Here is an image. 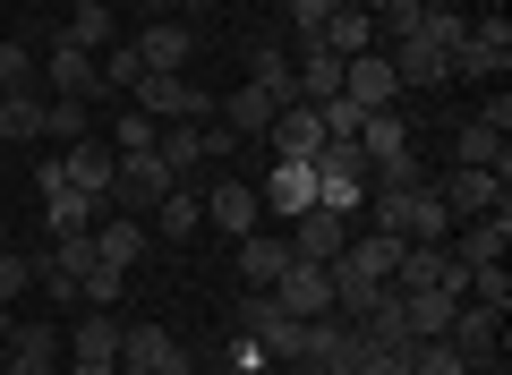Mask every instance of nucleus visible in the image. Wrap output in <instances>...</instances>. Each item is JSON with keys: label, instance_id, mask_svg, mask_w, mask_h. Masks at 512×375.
Listing matches in <instances>:
<instances>
[{"label": "nucleus", "instance_id": "2f4dec72", "mask_svg": "<svg viewBox=\"0 0 512 375\" xmlns=\"http://www.w3.org/2000/svg\"><path fill=\"white\" fill-rule=\"evenodd\" d=\"M274 94H256V86H239L231 103H222V128H231V137H265V128H274Z\"/></svg>", "mask_w": 512, "mask_h": 375}, {"label": "nucleus", "instance_id": "9b49d317", "mask_svg": "<svg viewBox=\"0 0 512 375\" xmlns=\"http://www.w3.org/2000/svg\"><path fill=\"white\" fill-rule=\"evenodd\" d=\"M86 239H94V265H111V273H137V265H146V248H154V231L137 214H103Z\"/></svg>", "mask_w": 512, "mask_h": 375}, {"label": "nucleus", "instance_id": "c9c22d12", "mask_svg": "<svg viewBox=\"0 0 512 375\" xmlns=\"http://www.w3.org/2000/svg\"><path fill=\"white\" fill-rule=\"evenodd\" d=\"M410 375H470L453 341H410Z\"/></svg>", "mask_w": 512, "mask_h": 375}, {"label": "nucleus", "instance_id": "20e7f679", "mask_svg": "<svg viewBox=\"0 0 512 375\" xmlns=\"http://www.w3.org/2000/svg\"><path fill=\"white\" fill-rule=\"evenodd\" d=\"M504 69H512V26H504V9H487V18H470V43L453 52V77L504 86Z\"/></svg>", "mask_w": 512, "mask_h": 375}, {"label": "nucleus", "instance_id": "473e14b6", "mask_svg": "<svg viewBox=\"0 0 512 375\" xmlns=\"http://www.w3.org/2000/svg\"><path fill=\"white\" fill-rule=\"evenodd\" d=\"M43 137H60V145H77V137H94V120H86V103H77V94H52V103H43Z\"/></svg>", "mask_w": 512, "mask_h": 375}, {"label": "nucleus", "instance_id": "8fccbe9b", "mask_svg": "<svg viewBox=\"0 0 512 375\" xmlns=\"http://www.w3.org/2000/svg\"><path fill=\"white\" fill-rule=\"evenodd\" d=\"M120 375H154V367H120Z\"/></svg>", "mask_w": 512, "mask_h": 375}, {"label": "nucleus", "instance_id": "6ab92c4d", "mask_svg": "<svg viewBox=\"0 0 512 375\" xmlns=\"http://www.w3.org/2000/svg\"><path fill=\"white\" fill-rule=\"evenodd\" d=\"M86 265H94V239H52V256L35 265V282L52 290L60 307H77V290H86Z\"/></svg>", "mask_w": 512, "mask_h": 375}, {"label": "nucleus", "instance_id": "72a5a7b5", "mask_svg": "<svg viewBox=\"0 0 512 375\" xmlns=\"http://www.w3.org/2000/svg\"><path fill=\"white\" fill-rule=\"evenodd\" d=\"M60 35H77V43H86V52H103V43H111V9H103V0H77V9H69V26H60Z\"/></svg>", "mask_w": 512, "mask_h": 375}, {"label": "nucleus", "instance_id": "7c9ffc66", "mask_svg": "<svg viewBox=\"0 0 512 375\" xmlns=\"http://www.w3.org/2000/svg\"><path fill=\"white\" fill-rule=\"evenodd\" d=\"M154 231L163 239H197L205 231V188H171V197L154 205Z\"/></svg>", "mask_w": 512, "mask_h": 375}, {"label": "nucleus", "instance_id": "2eb2a0df", "mask_svg": "<svg viewBox=\"0 0 512 375\" xmlns=\"http://www.w3.org/2000/svg\"><path fill=\"white\" fill-rule=\"evenodd\" d=\"M256 205H265L274 222H299V214L316 205V162H274L265 188H256Z\"/></svg>", "mask_w": 512, "mask_h": 375}, {"label": "nucleus", "instance_id": "a18cd8bd", "mask_svg": "<svg viewBox=\"0 0 512 375\" xmlns=\"http://www.w3.org/2000/svg\"><path fill=\"white\" fill-rule=\"evenodd\" d=\"M180 375H222V367H205V358H188V367H180Z\"/></svg>", "mask_w": 512, "mask_h": 375}, {"label": "nucleus", "instance_id": "bb28decb", "mask_svg": "<svg viewBox=\"0 0 512 375\" xmlns=\"http://www.w3.org/2000/svg\"><path fill=\"white\" fill-rule=\"evenodd\" d=\"M316 43H325L333 60H359V52H376V18H367V9H333Z\"/></svg>", "mask_w": 512, "mask_h": 375}, {"label": "nucleus", "instance_id": "39448f33", "mask_svg": "<svg viewBox=\"0 0 512 375\" xmlns=\"http://www.w3.org/2000/svg\"><path fill=\"white\" fill-rule=\"evenodd\" d=\"M427 188H436V205H444L453 222H478V214H495V205H512V197H504L512 179H495V171H461V162H453L444 179H427Z\"/></svg>", "mask_w": 512, "mask_h": 375}, {"label": "nucleus", "instance_id": "37998d69", "mask_svg": "<svg viewBox=\"0 0 512 375\" xmlns=\"http://www.w3.org/2000/svg\"><path fill=\"white\" fill-rule=\"evenodd\" d=\"M325 18H333V0H291V26H299V43H316V35H325Z\"/></svg>", "mask_w": 512, "mask_h": 375}, {"label": "nucleus", "instance_id": "4c0bfd02", "mask_svg": "<svg viewBox=\"0 0 512 375\" xmlns=\"http://www.w3.org/2000/svg\"><path fill=\"white\" fill-rule=\"evenodd\" d=\"M154 128H163V120H146V111H120V120H111V154H146Z\"/></svg>", "mask_w": 512, "mask_h": 375}, {"label": "nucleus", "instance_id": "e433bc0d", "mask_svg": "<svg viewBox=\"0 0 512 375\" xmlns=\"http://www.w3.org/2000/svg\"><path fill=\"white\" fill-rule=\"evenodd\" d=\"M120 290H128V273H111V265H86V290H77V307H120Z\"/></svg>", "mask_w": 512, "mask_h": 375}, {"label": "nucleus", "instance_id": "79ce46f5", "mask_svg": "<svg viewBox=\"0 0 512 375\" xmlns=\"http://www.w3.org/2000/svg\"><path fill=\"white\" fill-rule=\"evenodd\" d=\"M26 77H35V52H26V43H0V94L26 86Z\"/></svg>", "mask_w": 512, "mask_h": 375}, {"label": "nucleus", "instance_id": "f03ea898", "mask_svg": "<svg viewBox=\"0 0 512 375\" xmlns=\"http://www.w3.org/2000/svg\"><path fill=\"white\" fill-rule=\"evenodd\" d=\"M444 341L461 350V367H470V375H495V358H504V307L461 299V307H453V324H444Z\"/></svg>", "mask_w": 512, "mask_h": 375}, {"label": "nucleus", "instance_id": "b1692460", "mask_svg": "<svg viewBox=\"0 0 512 375\" xmlns=\"http://www.w3.org/2000/svg\"><path fill=\"white\" fill-rule=\"evenodd\" d=\"M461 231V265H504V248H512V205H495V214H478V222H453Z\"/></svg>", "mask_w": 512, "mask_h": 375}, {"label": "nucleus", "instance_id": "a19ab883", "mask_svg": "<svg viewBox=\"0 0 512 375\" xmlns=\"http://www.w3.org/2000/svg\"><path fill=\"white\" fill-rule=\"evenodd\" d=\"M26 282H35V256H18V248H9V256H0V307L18 299Z\"/></svg>", "mask_w": 512, "mask_h": 375}, {"label": "nucleus", "instance_id": "49530a36", "mask_svg": "<svg viewBox=\"0 0 512 375\" xmlns=\"http://www.w3.org/2000/svg\"><path fill=\"white\" fill-rule=\"evenodd\" d=\"M333 9H367V18H376V0H333Z\"/></svg>", "mask_w": 512, "mask_h": 375}, {"label": "nucleus", "instance_id": "de8ad7c7", "mask_svg": "<svg viewBox=\"0 0 512 375\" xmlns=\"http://www.w3.org/2000/svg\"><path fill=\"white\" fill-rule=\"evenodd\" d=\"M316 375H359V367H316Z\"/></svg>", "mask_w": 512, "mask_h": 375}, {"label": "nucleus", "instance_id": "dca6fc26", "mask_svg": "<svg viewBox=\"0 0 512 375\" xmlns=\"http://www.w3.org/2000/svg\"><path fill=\"white\" fill-rule=\"evenodd\" d=\"M111 171H120L111 137H77V145H60V179H69V188H86V197H103V205H111Z\"/></svg>", "mask_w": 512, "mask_h": 375}, {"label": "nucleus", "instance_id": "412c9836", "mask_svg": "<svg viewBox=\"0 0 512 375\" xmlns=\"http://www.w3.org/2000/svg\"><path fill=\"white\" fill-rule=\"evenodd\" d=\"M282 265H291V231H265V222H256V231L239 239V282H248V290H274Z\"/></svg>", "mask_w": 512, "mask_h": 375}, {"label": "nucleus", "instance_id": "f257e3e1", "mask_svg": "<svg viewBox=\"0 0 512 375\" xmlns=\"http://www.w3.org/2000/svg\"><path fill=\"white\" fill-rule=\"evenodd\" d=\"M239 333H248L256 350L274 358V367H291V358H299V333H308V324H299L291 307L274 299V290H248V299H239Z\"/></svg>", "mask_w": 512, "mask_h": 375}, {"label": "nucleus", "instance_id": "5701e85b", "mask_svg": "<svg viewBox=\"0 0 512 375\" xmlns=\"http://www.w3.org/2000/svg\"><path fill=\"white\" fill-rule=\"evenodd\" d=\"M103 214H111V205L86 197V188H69V179H60V188H43V222H52V239H86Z\"/></svg>", "mask_w": 512, "mask_h": 375}, {"label": "nucleus", "instance_id": "6e6552de", "mask_svg": "<svg viewBox=\"0 0 512 375\" xmlns=\"http://www.w3.org/2000/svg\"><path fill=\"white\" fill-rule=\"evenodd\" d=\"M342 94L359 111H402V77H393L384 43H376V52H359V60H342Z\"/></svg>", "mask_w": 512, "mask_h": 375}, {"label": "nucleus", "instance_id": "1a4fd4ad", "mask_svg": "<svg viewBox=\"0 0 512 375\" xmlns=\"http://www.w3.org/2000/svg\"><path fill=\"white\" fill-rule=\"evenodd\" d=\"M282 231H291V256H308V265H333V256L350 248V231H359V222L333 214V205H308V214L282 222Z\"/></svg>", "mask_w": 512, "mask_h": 375}, {"label": "nucleus", "instance_id": "ea45409f", "mask_svg": "<svg viewBox=\"0 0 512 375\" xmlns=\"http://www.w3.org/2000/svg\"><path fill=\"white\" fill-rule=\"evenodd\" d=\"M316 120H325V137H359V120H367V111L350 103V94H333V103H316Z\"/></svg>", "mask_w": 512, "mask_h": 375}, {"label": "nucleus", "instance_id": "ddd939ff", "mask_svg": "<svg viewBox=\"0 0 512 375\" xmlns=\"http://www.w3.org/2000/svg\"><path fill=\"white\" fill-rule=\"evenodd\" d=\"M453 162H461V171H495V179H512V137H504L495 120H478V111H470V120L453 128Z\"/></svg>", "mask_w": 512, "mask_h": 375}, {"label": "nucleus", "instance_id": "f3484780", "mask_svg": "<svg viewBox=\"0 0 512 375\" xmlns=\"http://www.w3.org/2000/svg\"><path fill=\"white\" fill-rule=\"evenodd\" d=\"M384 60H393V77H402V94H427L453 77V52H436L427 35H402V43H384Z\"/></svg>", "mask_w": 512, "mask_h": 375}, {"label": "nucleus", "instance_id": "f704fd0d", "mask_svg": "<svg viewBox=\"0 0 512 375\" xmlns=\"http://www.w3.org/2000/svg\"><path fill=\"white\" fill-rule=\"evenodd\" d=\"M359 375H410V341H367L359 333Z\"/></svg>", "mask_w": 512, "mask_h": 375}, {"label": "nucleus", "instance_id": "09e8293b", "mask_svg": "<svg viewBox=\"0 0 512 375\" xmlns=\"http://www.w3.org/2000/svg\"><path fill=\"white\" fill-rule=\"evenodd\" d=\"M0 341H9V307H0Z\"/></svg>", "mask_w": 512, "mask_h": 375}, {"label": "nucleus", "instance_id": "9d476101", "mask_svg": "<svg viewBox=\"0 0 512 375\" xmlns=\"http://www.w3.org/2000/svg\"><path fill=\"white\" fill-rule=\"evenodd\" d=\"M188 52H197V26H188V18H146V35H137V69L188 77Z\"/></svg>", "mask_w": 512, "mask_h": 375}, {"label": "nucleus", "instance_id": "4be33fe9", "mask_svg": "<svg viewBox=\"0 0 512 375\" xmlns=\"http://www.w3.org/2000/svg\"><path fill=\"white\" fill-rule=\"evenodd\" d=\"M205 222H214L222 239H248L256 222H265V205H256V188H239V179H214V188H205Z\"/></svg>", "mask_w": 512, "mask_h": 375}, {"label": "nucleus", "instance_id": "58836bf2", "mask_svg": "<svg viewBox=\"0 0 512 375\" xmlns=\"http://www.w3.org/2000/svg\"><path fill=\"white\" fill-rule=\"evenodd\" d=\"M470 299L478 307H512V273L504 265H470Z\"/></svg>", "mask_w": 512, "mask_h": 375}, {"label": "nucleus", "instance_id": "f8f14e48", "mask_svg": "<svg viewBox=\"0 0 512 375\" xmlns=\"http://www.w3.org/2000/svg\"><path fill=\"white\" fill-rule=\"evenodd\" d=\"M137 111L146 120H205V86H188V77H154V69H137Z\"/></svg>", "mask_w": 512, "mask_h": 375}, {"label": "nucleus", "instance_id": "aec40b11", "mask_svg": "<svg viewBox=\"0 0 512 375\" xmlns=\"http://www.w3.org/2000/svg\"><path fill=\"white\" fill-rule=\"evenodd\" d=\"M265 137H274V162H316V145H325V120H316V103H282Z\"/></svg>", "mask_w": 512, "mask_h": 375}, {"label": "nucleus", "instance_id": "7ed1b4c3", "mask_svg": "<svg viewBox=\"0 0 512 375\" xmlns=\"http://www.w3.org/2000/svg\"><path fill=\"white\" fill-rule=\"evenodd\" d=\"M171 188H180V179L163 171V154H154V145H146V154H120V171H111V214H137V222H146Z\"/></svg>", "mask_w": 512, "mask_h": 375}, {"label": "nucleus", "instance_id": "a878e982", "mask_svg": "<svg viewBox=\"0 0 512 375\" xmlns=\"http://www.w3.org/2000/svg\"><path fill=\"white\" fill-rule=\"evenodd\" d=\"M291 77H299V103H333V94H342V60H333L325 43H299Z\"/></svg>", "mask_w": 512, "mask_h": 375}, {"label": "nucleus", "instance_id": "a211bd4d", "mask_svg": "<svg viewBox=\"0 0 512 375\" xmlns=\"http://www.w3.org/2000/svg\"><path fill=\"white\" fill-rule=\"evenodd\" d=\"M120 367L180 375V367H188V350H180V333H163V324H120Z\"/></svg>", "mask_w": 512, "mask_h": 375}, {"label": "nucleus", "instance_id": "423d86ee", "mask_svg": "<svg viewBox=\"0 0 512 375\" xmlns=\"http://www.w3.org/2000/svg\"><path fill=\"white\" fill-rule=\"evenodd\" d=\"M154 154H163V171L180 179V188H197V171L214 162V128L205 120H163L154 128Z\"/></svg>", "mask_w": 512, "mask_h": 375}, {"label": "nucleus", "instance_id": "393cba45", "mask_svg": "<svg viewBox=\"0 0 512 375\" xmlns=\"http://www.w3.org/2000/svg\"><path fill=\"white\" fill-rule=\"evenodd\" d=\"M9 375H60V324H9Z\"/></svg>", "mask_w": 512, "mask_h": 375}, {"label": "nucleus", "instance_id": "4468645a", "mask_svg": "<svg viewBox=\"0 0 512 375\" xmlns=\"http://www.w3.org/2000/svg\"><path fill=\"white\" fill-rule=\"evenodd\" d=\"M350 145L367 154V171H393V162H410V154H419V137H410V120H402V111H367Z\"/></svg>", "mask_w": 512, "mask_h": 375}, {"label": "nucleus", "instance_id": "c03bdc74", "mask_svg": "<svg viewBox=\"0 0 512 375\" xmlns=\"http://www.w3.org/2000/svg\"><path fill=\"white\" fill-rule=\"evenodd\" d=\"M69 375H120V367H103V358H69Z\"/></svg>", "mask_w": 512, "mask_h": 375}, {"label": "nucleus", "instance_id": "c85d7f7f", "mask_svg": "<svg viewBox=\"0 0 512 375\" xmlns=\"http://www.w3.org/2000/svg\"><path fill=\"white\" fill-rule=\"evenodd\" d=\"M248 86H256V94H274V103H299L291 52H274V43H256V52H248Z\"/></svg>", "mask_w": 512, "mask_h": 375}, {"label": "nucleus", "instance_id": "cd10ccee", "mask_svg": "<svg viewBox=\"0 0 512 375\" xmlns=\"http://www.w3.org/2000/svg\"><path fill=\"white\" fill-rule=\"evenodd\" d=\"M69 358H103V367H120V324H111L103 307H86V316L69 324Z\"/></svg>", "mask_w": 512, "mask_h": 375}, {"label": "nucleus", "instance_id": "c756f323", "mask_svg": "<svg viewBox=\"0 0 512 375\" xmlns=\"http://www.w3.org/2000/svg\"><path fill=\"white\" fill-rule=\"evenodd\" d=\"M0 137H9V145H35L43 137V94L35 86H9V94H0Z\"/></svg>", "mask_w": 512, "mask_h": 375}, {"label": "nucleus", "instance_id": "0eeeda50", "mask_svg": "<svg viewBox=\"0 0 512 375\" xmlns=\"http://www.w3.org/2000/svg\"><path fill=\"white\" fill-rule=\"evenodd\" d=\"M43 86L94 103V94H103V69H94V52H86L77 35H52V43H43Z\"/></svg>", "mask_w": 512, "mask_h": 375}]
</instances>
